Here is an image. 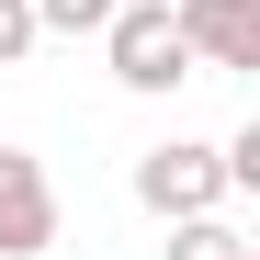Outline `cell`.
<instances>
[{
	"instance_id": "obj_1",
	"label": "cell",
	"mask_w": 260,
	"mask_h": 260,
	"mask_svg": "<svg viewBox=\"0 0 260 260\" xmlns=\"http://www.w3.org/2000/svg\"><path fill=\"white\" fill-rule=\"evenodd\" d=\"M102 57L124 91H181L192 79V46H181V23H170V0H113V23H102Z\"/></svg>"
},
{
	"instance_id": "obj_2",
	"label": "cell",
	"mask_w": 260,
	"mask_h": 260,
	"mask_svg": "<svg viewBox=\"0 0 260 260\" xmlns=\"http://www.w3.org/2000/svg\"><path fill=\"white\" fill-rule=\"evenodd\" d=\"M136 204L147 215H215L226 204V158H215L204 136H170V147L136 158Z\"/></svg>"
},
{
	"instance_id": "obj_3",
	"label": "cell",
	"mask_w": 260,
	"mask_h": 260,
	"mask_svg": "<svg viewBox=\"0 0 260 260\" xmlns=\"http://www.w3.org/2000/svg\"><path fill=\"white\" fill-rule=\"evenodd\" d=\"M57 249V181L34 147H0V260H46Z\"/></svg>"
},
{
	"instance_id": "obj_4",
	"label": "cell",
	"mask_w": 260,
	"mask_h": 260,
	"mask_svg": "<svg viewBox=\"0 0 260 260\" xmlns=\"http://www.w3.org/2000/svg\"><path fill=\"white\" fill-rule=\"evenodd\" d=\"M192 68H260V0H170Z\"/></svg>"
},
{
	"instance_id": "obj_5",
	"label": "cell",
	"mask_w": 260,
	"mask_h": 260,
	"mask_svg": "<svg viewBox=\"0 0 260 260\" xmlns=\"http://www.w3.org/2000/svg\"><path fill=\"white\" fill-rule=\"evenodd\" d=\"M170 260H249V238L226 215H170Z\"/></svg>"
},
{
	"instance_id": "obj_6",
	"label": "cell",
	"mask_w": 260,
	"mask_h": 260,
	"mask_svg": "<svg viewBox=\"0 0 260 260\" xmlns=\"http://www.w3.org/2000/svg\"><path fill=\"white\" fill-rule=\"evenodd\" d=\"M113 0H34V34H102Z\"/></svg>"
},
{
	"instance_id": "obj_7",
	"label": "cell",
	"mask_w": 260,
	"mask_h": 260,
	"mask_svg": "<svg viewBox=\"0 0 260 260\" xmlns=\"http://www.w3.org/2000/svg\"><path fill=\"white\" fill-rule=\"evenodd\" d=\"M34 57V0H0V68Z\"/></svg>"
}]
</instances>
